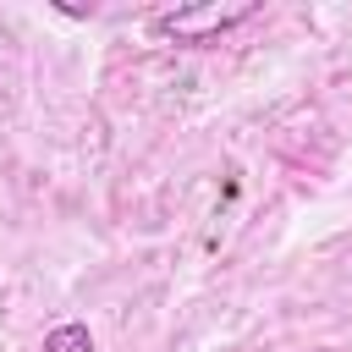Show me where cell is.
<instances>
[{"label": "cell", "instance_id": "6da1fadb", "mask_svg": "<svg viewBox=\"0 0 352 352\" xmlns=\"http://www.w3.org/2000/svg\"><path fill=\"white\" fill-rule=\"evenodd\" d=\"M258 6H182V11H170V16H160L154 22V33L160 38H176V44H192V50H204V44H220V33L226 28H236V22H248Z\"/></svg>", "mask_w": 352, "mask_h": 352}, {"label": "cell", "instance_id": "7a4b0ae2", "mask_svg": "<svg viewBox=\"0 0 352 352\" xmlns=\"http://www.w3.org/2000/svg\"><path fill=\"white\" fill-rule=\"evenodd\" d=\"M38 352H94V336H88V324L66 319V324H55V330L44 336V346H38Z\"/></svg>", "mask_w": 352, "mask_h": 352}]
</instances>
